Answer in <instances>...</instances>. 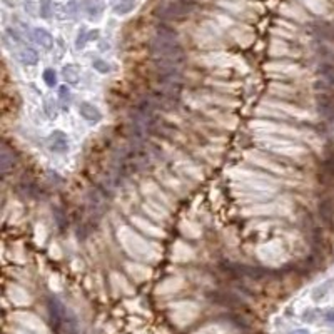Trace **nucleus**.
<instances>
[{
	"label": "nucleus",
	"mask_w": 334,
	"mask_h": 334,
	"mask_svg": "<svg viewBox=\"0 0 334 334\" xmlns=\"http://www.w3.org/2000/svg\"><path fill=\"white\" fill-rule=\"evenodd\" d=\"M314 314H316L314 311H306L304 316H303V319H304V321H308V322H313V321L316 319V316H314Z\"/></svg>",
	"instance_id": "25"
},
{
	"label": "nucleus",
	"mask_w": 334,
	"mask_h": 334,
	"mask_svg": "<svg viewBox=\"0 0 334 334\" xmlns=\"http://www.w3.org/2000/svg\"><path fill=\"white\" fill-rule=\"evenodd\" d=\"M65 14H67L70 19L77 17V14H79V2L77 0H69L67 5H65Z\"/></svg>",
	"instance_id": "22"
},
{
	"label": "nucleus",
	"mask_w": 334,
	"mask_h": 334,
	"mask_svg": "<svg viewBox=\"0 0 334 334\" xmlns=\"http://www.w3.org/2000/svg\"><path fill=\"white\" fill-rule=\"evenodd\" d=\"M43 82L49 87H56L57 85V74L54 69H45L43 70Z\"/></svg>",
	"instance_id": "21"
},
{
	"label": "nucleus",
	"mask_w": 334,
	"mask_h": 334,
	"mask_svg": "<svg viewBox=\"0 0 334 334\" xmlns=\"http://www.w3.org/2000/svg\"><path fill=\"white\" fill-rule=\"evenodd\" d=\"M331 286H332V279H331V281H326L324 284H321V286H317L313 291V299L314 301H321L327 294V291L331 289Z\"/></svg>",
	"instance_id": "17"
},
{
	"label": "nucleus",
	"mask_w": 334,
	"mask_h": 334,
	"mask_svg": "<svg viewBox=\"0 0 334 334\" xmlns=\"http://www.w3.org/2000/svg\"><path fill=\"white\" fill-rule=\"evenodd\" d=\"M317 212H319L321 221L326 224L327 227L334 229V201L332 199H322L317 206Z\"/></svg>",
	"instance_id": "3"
},
{
	"label": "nucleus",
	"mask_w": 334,
	"mask_h": 334,
	"mask_svg": "<svg viewBox=\"0 0 334 334\" xmlns=\"http://www.w3.org/2000/svg\"><path fill=\"white\" fill-rule=\"evenodd\" d=\"M49 147H51V151H54V152L69 151L67 134L62 132V130H54V132L49 135Z\"/></svg>",
	"instance_id": "4"
},
{
	"label": "nucleus",
	"mask_w": 334,
	"mask_h": 334,
	"mask_svg": "<svg viewBox=\"0 0 334 334\" xmlns=\"http://www.w3.org/2000/svg\"><path fill=\"white\" fill-rule=\"evenodd\" d=\"M24 9L29 15H37L39 12V0H24Z\"/></svg>",
	"instance_id": "23"
},
{
	"label": "nucleus",
	"mask_w": 334,
	"mask_h": 334,
	"mask_svg": "<svg viewBox=\"0 0 334 334\" xmlns=\"http://www.w3.org/2000/svg\"><path fill=\"white\" fill-rule=\"evenodd\" d=\"M0 164H2V174H7L10 171V167H14V151H10L7 146L2 147Z\"/></svg>",
	"instance_id": "14"
},
{
	"label": "nucleus",
	"mask_w": 334,
	"mask_h": 334,
	"mask_svg": "<svg viewBox=\"0 0 334 334\" xmlns=\"http://www.w3.org/2000/svg\"><path fill=\"white\" fill-rule=\"evenodd\" d=\"M62 75H64L65 82H67V84H70V85H77L79 82H80V72H79L77 65H74V64L64 65Z\"/></svg>",
	"instance_id": "10"
},
{
	"label": "nucleus",
	"mask_w": 334,
	"mask_h": 334,
	"mask_svg": "<svg viewBox=\"0 0 334 334\" xmlns=\"http://www.w3.org/2000/svg\"><path fill=\"white\" fill-rule=\"evenodd\" d=\"M85 12L89 15L90 20H97L101 19V15L104 12V4L102 0H89V2L85 4Z\"/></svg>",
	"instance_id": "11"
},
{
	"label": "nucleus",
	"mask_w": 334,
	"mask_h": 334,
	"mask_svg": "<svg viewBox=\"0 0 334 334\" xmlns=\"http://www.w3.org/2000/svg\"><path fill=\"white\" fill-rule=\"evenodd\" d=\"M137 5V0H119V2L114 5V14L122 17V15L130 14Z\"/></svg>",
	"instance_id": "13"
},
{
	"label": "nucleus",
	"mask_w": 334,
	"mask_h": 334,
	"mask_svg": "<svg viewBox=\"0 0 334 334\" xmlns=\"http://www.w3.org/2000/svg\"><path fill=\"white\" fill-rule=\"evenodd\" d=\"M319 75L322 79L324 87H334V65L332 64H322L319 67Z\"/></svg>",
	"instance_id": "12"
},
{
	"label": "nucleus",
	"mask_w": 334,
	"mask_h": 334,
	"mask_svg": "<svg viewBox=\"0 0 334 334\" xmlns=\"http://www.w3.org/2000/svg\"><path fill=\"white\" fill-rule=\"evenodd\" d=\"M324 321H327V322H334V309H327V311H324Z\"/></svg>",
	"instance_id": "24"
},
{
	"label": "nucleus",
	"mask_w": 334,
	"mask_h": 334,
	"mask_svg": "<svg viewBox=\"0 0 334 334\" xmlns=\"http://www.w3.org/2000/svg\"><path fill=\"white\" fill-rule=\"evenodd\" d=\"M291 334H309V331H308V329H296V331H293Z\"/></svg>",
	"instance_id": "26"
},
{
	"label": "nucleus",
	"mask_w": 334,
	"mask_h": 334,
	"mask_svg": "<svg viewBox=\"0 0 334 334\" xmlns=\"http://www.w3.org/2000/svg\"><path fill=\"white\" fill-rule=\"evenodd\" d=\"M196 4L193 0H171L157 9V17L161 20H182L194 12Z\"/></svg>",
	"instance_id": "2"
},
{
	"label": "nucleus",
	"mask_w": 334,
	"mask_h": 334,
	"mask_svg": "<svg viewBox=\"0 0 334 334\" xmlns=\"http://www.w3.org/2000/svg\"><path fill=\"white\" fill-rule=\"evenodd\" d=\"M79 114L85 120H89V122H94V124L102 119L101 111H99L94 104H90V102H80L79 104Z\"/></svg>",
	"instance_id": "8"
},
{
	"label": "nucleus",
	"mask_w": 334,
	"mask_h": 334,
	"mask_svg": "<svg viewBox=\"0 0 334 334\" xmlns=\"http://www.w3.org/2000/svg\"><path fill=\"white\" fill-rule=\"evenodd\" d=\"M89 40H90V32L87 30V27H80L77 40H75V49H84Z\"/></svg>",
	"instance_id": "18"
},
{
	"label": "nucleus",
	"mask_w": 334,
	"mask_h": 334,
	"mask_svg": "<svg viewBox=\"0 0 334 334\" xmlns=\"http://www.w3.org/2000/svg\"><path fill=\"white\" fill-rule=\"evenodd\" d=\"M43 109H45V114L49 119H56L57 117V104L54 102V99L45 97L43 101Z\"/></svg>",
	"instance_id": "19"
},
{
	"label": "nucleus",
	"mask_w": 334,
	"mask_h": 334,
	"mask_svg": "<svg viewBox=\"0 0 334 334\" xmlns=\"http://www.w3.org/2000/svg\"><path fill=\"white\" fill-rule=\"evenodd\" d=\"M39 12L42 19H51L54 12L52 0H39Z\"/></svg>",
	"instance_id": "16"
},
{
	"label": "nucleus",
	"mask_w": 334,
	"mask_h": 334,
	"mask_svg": "<svg viewBox=\"0 0 334 334\" xmlns=\"http://www.w3.org/2000/svg\"><path fill=\"white\" fill-rule=\"evenodd\" d=\"M70 101H72V94H70L69 87L67 85L59 87V102H60V106H62V109L67 111L70 106Z\"/></svg>",
	"instance_id": "15"
},
{
	"label": "nucleus",
	"mask_w": 334,
	"mask_h": 334,
	"mask_svg": "<svg viewBox=\"0 0 334 334\" xmlns=\"http://www.w3.org/2000/svg\"><path fill=\"white\" fill-rule=\"evenodd\" d=\"M92 67H94L97 72H101V74H109L111 72V64H107L106 60L104 59H94L92 60Z\"/></svg>",
	"instance_id": "20"
},
{
	"label": "nucleus",
	"mask_w": 334,
	"mask_h": 334,
	"mask_svg": "<svg viewBox=\"0 0 334 334\" xmlns=\"http://www.w3.org/2000/svg\"><path fill=\"white\" fill-rule=\"evenodd\" d=\"M321 180L326 185H334V152L321 164Z\"/></svg>",
	"instance_id": "7"
},
{
	"label": "nucleus",
	"mask_w": 334,
	"mask_h": 334,
	"mask_svg": "<svg viewBox=\"0 0 334 334\" xmlns=\"http://www.w3.org/2000/svg\"><path fill=\"white\" fill-rule=\"evenodd\" d=\"M32 39L35 43H39L43 51H51L54 47V37L51 35V32L42 29V27H37V29L32 30Z\"/></svg>",
	"instance_id": "5"
},
{
	"label": "nucleus",
	"mask_w": 334,
	"mask_h": 334,
	"mask_svg": "<svg viewBox=\"0 0 334 334\" xmlns=\"http://www.w3.org/2000/svg\"><path fill=\"white\" fill-rule=\"evenodd\" d=\"M317 111L324 119L334 120V99L322 94L317 97Z\"/></svg>",
	"instance_id": "6"
},
{
	"label": "nucleus",
	"mask_w": 334,
	"mask_h": 334,
	"mask_svg": "<svg viewBox=\"0 0 334 334\" xmlns=\"http://www.w3.org/2000/svg\"><path fill=\"white\" fill-rule=\"evenodd\" d=\"M149 52L157 69L177 67L184 62V47L180 45L177 32L164 24L156 27V34L149 42Z\"/></svg>",
	"instance_id": "1"
},
{
	"label": "nucleus",
	"mask_w": 334,
	"mask_h": 334,
	"mask_svg": "<svg viewBox=\"0 0 334 334\" xmlns=\"http://www.w3.org/2000/svg\"><path fill=\"white\" fill-rule=\"evenodd\" d=\"M17 59H19V62H22L24 65H35L39 62V54L32 47H22L17 52Z\"/></svg>",
	"instance_id": "9"
}]
</instances>
